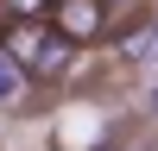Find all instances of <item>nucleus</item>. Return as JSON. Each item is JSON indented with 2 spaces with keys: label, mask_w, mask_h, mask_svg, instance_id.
I'll return each mask as SVG.
<instances>
[{
  "label": "nucleus",
  "mask_w": 158,
  "mask_h": 151,
  "mask_svg": "<svg viewBox=\"0 0 158 151\" xmlns=\"http://www.w3.org/2000/svg\"><path fill=\"white\" fill-rule=\"evenodd\" d=\"M108 25H114L108 0H57V6H51V32H57L63 44H76V50L108 44Z\"/></svg>",
  "instance_id": "nucleus-1"
},
{
  "label": "nucleus",
  "mask_w": 158,
  "mask_h": 151,
  "mask_svg": "<svg viewBox=\"0 0 158 151\" xmlns=\"http://www.w3.org/2000/svg\"><path fill=\"white\" fill-rule=\"evenodd\" d=\"M51 19H19V25H6L0 32V50H6L19 69H32V82H38V63H44V50H51Z\"/></svg>",
  "instance_id": "nucleus-2"
},
{
  "label": "nucleus",
  "mask_w": 158,
  "mask_h": 151,
  "mask_svg": "<svg viewBox=\"0 0 158 151\" xmlns=\"http://www.w3.org/2000/svg\"><path fill=\"white\" fill-rule=\"evenodd\" d=\"M32 88H38V82H32V69H19V63L0 50V113L19 107V101H32Z\"/></svg>",
  "instance_id": "nucleus-3"
},
{
  "label": "nucleus",
  "mask_w": 158,
  "mask_h": 151,
  "mask_svg": "<svg viewBox=\"0 0 158 151\" xmlns=\"http://www.w3.org/2000/svg\"><path fill=\"white\" fill-rule=\"evenodd\" d=\"M51 6H57V0H0L6 25H19V19H51Z\"/></svg>",
  "instance_id": "nucleus-4"
}]
</instances>
